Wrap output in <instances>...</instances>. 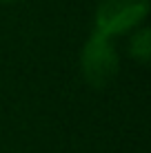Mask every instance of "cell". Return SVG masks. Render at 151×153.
I'll list each match as a JSON object with an SVG mask.
<instances>
[{
    "label": "cell",
    "mask_w": 151,
    "mask_h": 153,
    "mask_svg": "<svg viewBox=\"0 0 151 153\" xmlns=\"http://www.w3.org/2000/svg\"><path fill=\"white\" fill-rule=\"evenodd\" d=\"M113 38L100 33L93 29V33L87 38L80 53V71L82 78L91 84L93 89H105L109 82L118 76V53L113 49Z\"/></svg>",
    "instance_id": "6da1fadb"
},
{
    "label": "cell",
    "mask_w": 151,
    "mask_h": 153,
    "mask_svg": "<svg viewBox=\"0 0 151 153\" xmlns=\"http://www.w3.org/2000/svg\"><path fill=\"white\" fill-rule=\"evenodd\" d=\"M149 0H100L96 9V31L116 38L129 33L147 18Z\"/></svg>",
    "instance_id": "7a4b0ae2"
},
{
    "label": "cell",
    "mask_w": 151,
    "mask_h": 153,
    "mask_svg": "<svg viewBox=\"0 0 151 153\" xmlns=\"http://www.w3.org/2000/svg\"><path fill=\"white\" fill-rule=\"evenodd\" d=\"M129 56L136 58L142 65L149 62V58H151V31L147 27L138 29L136 33L131 36V40H129Z\"/></svg>",
    "instance_id": "3957f363"
},
{
    "label": "cell",
    "mask_w": 151,
    "mask_h": 153,
    "mask_svg": "<svg viewBox=\"0 0 151 153\" xmlns=\"http://www.w3.org/2000/svg\"><path fill=\"white\" fill-rule=\"evenodd\" d=\"M9 2H18V0H0V4H9Z\"/></svg>",
    "instance_id": "277c9868"
}]
</instances>
